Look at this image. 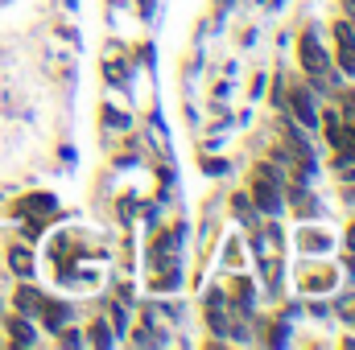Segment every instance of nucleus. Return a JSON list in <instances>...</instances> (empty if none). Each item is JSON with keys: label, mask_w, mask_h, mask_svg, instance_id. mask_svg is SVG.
<instances>
[{"label": "nucleus", "mask_w": 355, "mask_h": 350, "mask_svg": "<svg viewBox=\"0 0 355 350\" xmlns=\"http://www.w3.org/2000/svg\"><path fill=\"white\" fill-rule=\"evenodd\" d=\"M297 58H302V71H306L314 83H327V79H331V58H327V50L318 46L314 33H302V42H297Z\"/></svg>", "instance_id": "obj_1"}, {"label": "nucleus", "mask_w": 355, "mask_h": 350, "mask_svg": "<svg viewBox=\"0 0 355 350\" xmlns=\"http://www.w3.org/2000/svg\"><path fill=\"white\" fill-rule=\"evenodd\" d=\"M37 317H42L46 334H58V330H67V322H71V305L58 301V297H42V301H37Z\"/></svg>", "instance_id": "obj_2"}, {"label": "nucleus", "mask_w": 355, "mask_h": 350, "mask_svg": "<svg viewBox=\"0 0 355 350\" xmlns=\"http://www.w3.org/2000/svg\"><path fill=\"white\" fill-rule=\"evenodd\" d=\"M335 58H339V71L355 79V29L347 21H335Z\"/></svg>", "instance_id": "obj_3"}, {"label": "nucleus", "mask_w": 355, "mask_h": 350, "mask_svg": "<svg viewBox=\"0 0 355 350\" xmlns=\"http://www.w3.org/2000/svg\"><path fill=\"white\" fill-rule=\"evenodd\" d=\"M12 210H17V214H25V219H46V214H54V210H58V202H54V194H25Z\"/></svg>", "instance_id": "obj_4"}, {"label": "nucleus", "mask_w": 355, "mask_h": 350, "mask_svg": "<svg viewBox=\"0 0 355 350\" xmlns=\"http://www.w3.org/2000/svg\"><path fill=\"white\" fill-rule=\"evenodd\" d=\"M289 99H293V116H297V124L314 128V124H318V111H314V95H310L306 87H293V91H289Z\"/></svg>", "instance_id": "obj_5"}, {"label": "nucleus", "mask_w": 355, "mask_h": 350, "mask_svg": "<svg viewBox=\"0 0 355 350\" xmlns=\"http://www.w3.org/2000/svg\"><path fill=\"white\" fill-rule=\"evenodd\" d=\"M8 342H17V347H33L37 342V334H33V326H29V317L25 313H8Z\"/></svg>", "instance_id": "obj_6"}, {"label": "nucleus", "mask_w": 355, "mask_h": 350, "mask_svg": "<svg viewBox=\"0 0 355 350\" xmlns=\"http://www.w3.org/2000/svg\"><path fill=\"white\" fill-rule=\"evenodd\" d=\"M8 264H12V272H17V276H33V252H29L25 243L8 248Z\"/></svg>", "instance_id": "obj_7"}, {"label": "nucleus", "mask_w": 355, "mask_h": 350, "mask_svg": "<svg viewBox=\"0 0 355 350\" xmlns=\"http://www.w3.org/2000/svg\"><path fill=\"white\" fill-rule=\"evenodd\" d=\"M12 297H17V313H37V301H42V293H37L33 284H21Z\"/></svg>", "instance_id": "obj_8"}, {"label": "nucleus", "mask_w": 355, "mask_h": 350, "mask_svg": "<svg viewBox=\"0 0 355 350\" xmlns=\"http://www.w3.org/2000/svg\"><path fill=\"white\" fill-rule=\"evenodd\" d=\"M302 248H306V252H327V248H331V239H327V235H310V231H306V235H302Z\"/></svg>", "instance_id": "obj_9"}, {"label": "nucleus", "mask_w": 355, "mask_h": 350, "mask_svg": "<svg viewBox=\"0 0 355 350\" xmlns=\"http://www.w3.org/2000/svg\"><path fill=\"white\" fill-rule=\"evenodd\" d=\"M91 342H95V347H107V342H112V334H107V326H103V322H95V326H91Z\"/></svg>", "instance_id": "obj_10"}, {"label": "nucleus", "mask_w": 355, "mask_h": 350, "mask_svg": "<svg viewBox=\"0 0 355 350\" xmlns=\"http://www.w3.org/2000/svg\"><path fill=\"white\" fill-rule=\"evenodd\" d=\"M339 111H343L347 120H355V91H343V95H339Z\"/></svg>", "instance_id": "obj_11"}, {"label": "nucleus", "mask_w": 355, "mask_h": 350, "mask_svg": "<svg viewBox=\"0 0 355 350\" xmlns=\"http://www.w3.org/2000/svg\"><path fill=\"white\" fill-rule=\"evenodd\" d=\"M343 21L355 29V0H343Z\"/></svg>", "instance_id": "obj_12"}]
</instances>
